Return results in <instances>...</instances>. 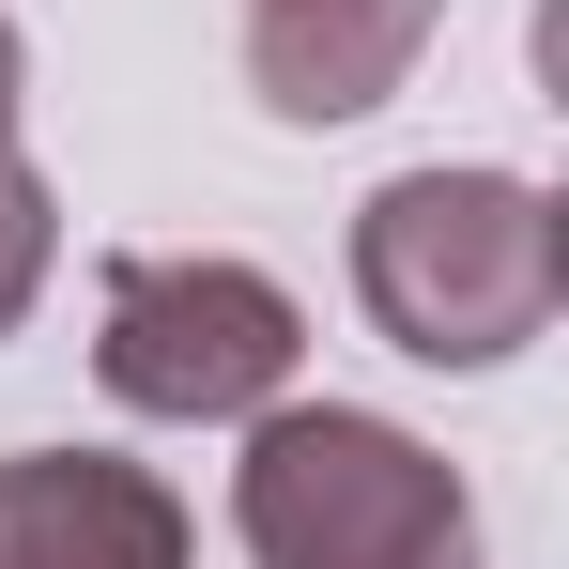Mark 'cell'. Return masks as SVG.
Instances as JSON below:
<instances>
[{"label":"cell","instance_id":"6da1fadb","mask_svg":"<svg viewBox=\"0 0 569 569\" xmlns=\"http://www.w3.org/2000/svg\"><path fill=\"white\" fill-rule=\"evenodd\" d=\"M555 292L569 231L523 170H400L355 200V308L416 370H508L523 339H555Z\"/></svg>","mask_w":569,"mask_h":569},{"label":"cell","instance_id":"7a4b0ae2","mask_svg":"<svg viewBox=\"0 0 569 569\" xmlns=\"http://www.w3.org/2000/svg\"><path fill=\"white\" fill-rule=\"evenodd\" d=\"M231 539L247 569H477V492L400 416L262 400L231 462Z\"/></svg>","mask_w":569,"mask_h":569},{"label":"cell","instance_id":"3957f363","mask_svg":"<svg viewBox=\"0 0 569 569\" xmlns=\"http://www.w3.org/2000/svg\"><path fill=\"white\" fill-rule=\"evenodd\" d=\"M308 370V308L231 247H123L93 278V385L170 431H247Z\"/></svg>","mask_w":569,"mask_h":569},{"label":"cell","instance_id":"277c9868","mask_svg":"<svg viewBox=\"0 0 569 569\" xmlns=\"http://www.w3.org/2000/svg\"><path fill=\"white\" fill-rule=\"evenodd\" d=\"M0 569H186V492L108 447H16L0 462Z\"/></svg>","mask_w":569,"mask_h":569},{"label":"cell","instance_id":"5b68a950","mask_svg":"<svg viewBox=\"0 0 569 569\" xmlns=\"http://www.w3.org/2000/svg\"><path fill=\"white\" fill-rule=\"evenodd\" d=\"M447 31V0H262L247 16V93L278 123H370L416 47Z\"/></svg>","mask_w":569,"mask_h":569},{"label":"cell","instance_id":"8992f818","mask_svg":"<svg viewBox=\"0 0 569 569\" xmlns=\"http://www.w3.org/2000/svg\"><path fill=\"white\" fill-rule=\"evenodd\" d=\"M47 262H62V186L0 139V339L31 323V292H47Z\"/></svg>","mask_w":569,"mask_h":569},{"label":"cell","instance_id":"52a82bcc","mask_svg":"<svg viewBox=\"0 0 569 569\" xmlns=\"http://www.w3.org/2000/svg\"><path fill=\"white\" fill-rule=\"evenodd\" d=\"M16 108H31V47H16V16H0V139H16Z\"/></svg>","mask_w":569,"mask_h":569}]
</instances>
